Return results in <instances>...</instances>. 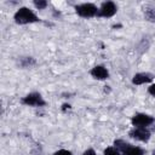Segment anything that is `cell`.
Returning a JSON list of instances; mask_svg holds the SVG:
<instances>
[{
  "mask_svg": "<svg viewBox=\"0 0 155 155\" xmlns=\"http://www.w3.org/2000/svg\"><path fill=\"white\" fill-rule=\"evenodd\" d=\"M128 136L139 142H148L150 139V131L147 127H133L128 132Z\"/></svg>",
  "mask_w": 155,
  "mask_h": 155,
  "instance_id": "cell-6",
  "label": "cell"
},
{
  "mask_svg": "<svg viewBox=\"0 0 155 155\" xmlns=\"http://www.w3.org/2000/svg\"><path fill=\"white\" fill-rule=\"evenodd\" d=\"M82 155H97V154H96V151H94L93 149H87V150L84 151Z\"/></svg>",
  "mask_w": 155,
  "mask_h": 155,
  "instance_id": "cell-16",
  "label": "cell"
},
{
  "mask_svg": "<svg viewBox=\"0 0 155 155\" xmlns=\"http://www.w3.org/2000/svg\"><path fill=\"white\" fill-rule=\"evenodd\" d=\"M151 81H153V75L149 73H137L132 78L133 85H143V84H149Z\"/></svg>",
  "mask_w": 155,
  "mask_h": 155,
  "instance_id": "cell-8",
  "label": "cell"
},
{
  "mask_svg": "<svg viewBox=\"0 0 155 155\" xmlns=\"http://www.w3.org/2000/svg\"><path fill=\"white\" fill-rule=\"evenodd\" d=\"M154 121H155L154 116L144 113H138L131 117V124L133 127H148L151 124H154Z\"/></svg>",
  "mask_w": 155,
  "mask_h": 155,
  "instance_id": "cell-4",
  "label": "cell"
},
{
  "mask_svg": "<svg viewBox=\"0 0 155 155\" xmlns=\"http://www.w3.org/2000/svg\"><path fill=\"white\" fill-rule=\"evenodd\" d=\"M144 18L149 22H155V7L151 5H147L144 7Z\"/></svg>",
  "mask_w": 155,
  "mask_h": 155,
  "instance_id": "cell-10",
  "label": "cell"
},
{
  "mask_svg": "<svg viewBox=\"0 0 155 155\" xmlns=\"http://www.w3.org/2000/svg\"><path fill=\"white\" fill-rule=\"evenodd\" d=\"M18 63H19V67L22 68H30L36 64V61L33 57H21Z\"/></svg>",
  "mask_w": 155,
  "mask_h": 155,
  "instance_id": "cell-11",
  "label": "cell"
},
{
  "mask_svg": "<svg viewBox=\"0 0 155 155\" xmlns=\"http://www.w3.org/2000/svg\"><path fill=\"white\" fill-rule=\"evenodd\" d=\"M53 155H73V154H71L70 150H67V149H59V150H57Z\"/></svg>",
  "mask_w": 155,
  "mask_h": 155,
  "instance_id": "cell-14",
  "label": "cell"
},
{
  "mask_svg": "<svg viewBox=\"0 0 155 155\" xmlns=\"http://www.w3.org/2000/svg\"><path fill=\"white\" fill-rule=\"evenodd\" d=\"M116 12H117V6H116V4L114 1H104L99 6L97 16L98 17L109 18V17H113Z\"/></svg>",
  "mask_w": 155,
  "mask_h": 155,
  "instance_id": "cell-5",
  "label": "cell"
},
{
  "mask_svg": "<svg viewBox=\"0 0 155 155\" xmlns=\"http://www.w3.org/2000/svg\"><path fill=\"white\" fill-rule=\"evenodd\" d=\"M67 109H70V104H67V103H64V104L62 105V110H63V111H65Z\"/></svg>",
  "mask_w": 155,
  "mask_h": 155,
  "instance_id": "cell-17",
  "label": "cell"
},
{
  "mask_svg": "<svg viewBox=\"0 0 155 155\" xmlns=\"http://www.w3.org/2000/svg\"><path fill=\"white\" fill-rule=\"evenodd\" d=\"M103 155H122V154L115 147H108V148L104 149Z\"/></svg>",
  "mask_w": 155,
  "mask_h": 155,
  "instance_id": "cell-13",
  "label": "cell"
},
{
  "mask_svg": "<svg viewBox=\"0 0 155 155\" xmlns=\"http://www.w3.org/2000/svg\"><path fill=\"white\" fill-rule=\"evenodd\" d=\"M144 153H145V151H144L142 148L134 147V145H132V144H128V145L121 151L122 155H144Z\"/></svg>",
  "mask_w": 155,
  "mask_h": 155,
  "instance_id": "cell-9",
  "label": "cell"
},
{
  "mask_svg": "<svg viewBox=\"0 0 155 155\" xmlns=\"http://www.w3.org/2000/svg\"><path fill=\"white\" fill-rule=\"evenodd\" d=\"M13 19L17 24L19 25H24V24H30V23H36L40 22V18L29 8V7H19L15 15H13Z\"/></svg>",
  "mask_w": 155,
  "mask_h": 155,
  "instance_id": "cell-1",
  "label": "cell"
},
{
  "mask_svg": "<svg viewBox=\"0 0 155 155\" xmlns=\"http://www.w3.org/2000/svg\"><path fill=\"white\" fill-rule=\"evenodd\" d=\"M148 93H149L150 96L155 97V84H153V85H150V86L148 87Z\"/></svg>",
  "mask_w": 155,
  "mask_h": 155,
  "instance_id": "cell-15",
  "label": "cell"
},
{
  "mask_svg": "<svg viewBox=\"0 0 155 155\" xmlns=\"http://www.w3.org/2000/svg\"><path fill=\"white\" fill-rule=\"evenodd\" d=\"M33 5L38 8V10H44L48 6V2L46 0H34L33 1Z\"/></svg>",
  "mask_w": 155,
  "mask_h": 155,
  "instance_id": "cell-12",
  "label": "cell"
},
{
  "mask_svg": "<svg viewBox=\"0 0 155 155\" xmlns=\"http://www.w3.org/2000/svg\"><path fill=\"white\" fill-rule=\"evenodd\" d=\"M74 8H75L76 15L84 18H91L98 15V7L92 2L79 4V5H75Z\"/></svg>",
  "mask_w": 155,
  "mask_h": 155,
  "instance_id": "cell-2",
  "label": "cell"
},
{
  "mask_svg": "<svg viewBox=\"0 0 155 155\" xmlns=\"http://www.w3.org/2000/svg\"><path fill=\"white\" fill-rule=\"evenodd\" d=\"M90 74L96 80H107L109 78V71L104 65H96L90 70Z\"/></svg>",
  "mask_w": 155,
  "mask_h": 155,
  "instance_id": "cell-7",
  "label": "cell"
},
{
  "mask_svg": "<svg viewBox=\"0 0 155 155\" xmlns=\"http://www.w3.org/2000/svg\"><path fill=\"white\" fill-rule=\"evenodd\" d=\"M22 104L28 105V107H44L46 105L45 99L42 98V96L39 92H30L27 96H24L21 99Z\"/></svg>",
  "mask_w": 155,
  "mask_h": 155,
  "instance_id": "cell-3",
  "label": "cell"
}]
</instances>
